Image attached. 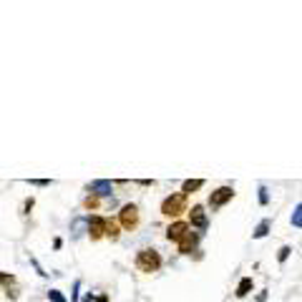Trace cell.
Here are the masks:
<instances>
[{
    "mask_svg": "<svg viewBox=\"0 0 302 302\" xmlns=\"http://www.w3.org/2000/svg\"><path fill=\"white\" fill-rule=\"evenodd\" d=\"M161 254L154 249V247H144V249H139L136 252V260H134V265H136V270L139 272H144V274H154V272H159L161 270Z\"/></svg>",
    "mask_w": 302,
    "mask_h": 302,
    "instance_id": "cell-1",
    "label": "cell"
},
{
    "mask_svg": "<svg viewBox=\"0 0 302 302\" xmlns=\"http://www.w3.org/2000/svg\"><path fill=\"white\" fill-rule=\"evenodd\" d=\"M184 211H189V197L186 194H169V197L161 202V214L166 219H177Z\"/></svg>",
    "mask_w": 302,
    "mask_h": 302,
    "instance_id": "cell-2",
    "label": "cell"
},
{
    "mask_svg": "<svg viewBox=\"0 0 302 302\" xmlns=\"http://www.w3.org/2000/svg\"><path fill=\"white\" fill-rule=\"evenodd\" d=\"M116 219H119V224H121L126 232H136L139 224H141V209H139V204H134V202L123 204Z\"/></svg>",
    "mask_w": 302,
    "mask_h": 302,
    "instance_id": "cell-3",
    "label": "cell"
},
{
    "mask_svg": "<svg viewBox=\"0 0 302 302\" xmlns=\"http://www.w3.org/2000/svg\"><path fill=\"white\" fill-rule=\"evenodd\" d=\"M189 224L197 229L199 234L202 232H207V227H209V217H207V209L202 207V204H194L191 209H189Z\"/></svg>",
    "mask_w": 302,
    "mask_h": 302,
    "instance_id": "cell-4",
    "label": "cell"
},
{
    "mask_svg": "<svg viewBox=\"0 0 302 302\" xmlns=\"http://www.w3.org/2000/svg\"><path fill=\"white\" fill-rule=\"evenodd\" d=\"M89 237H91V242L106 240V217H101V214H89Z\"/></svg>",
    "mask_w": 302,
    "mask_h": 302,
    "instance_id": "cell-5",
    "label": "cell"
},
{
    "mask_svg": "<svg viewBox=\"0 0 302 302\" xmlns=\"http://www.w3.org/2000/svg\"><path fill=\"white\" fill-rule=\"evenodd\" d=\"M234 199V189L232 186H219V189H214L211 194H209V207L211 209H222L227 202H232Z\"/></svg>",
    "mask_w": 302,
    "mask_h": 302,
    "instance_id": "cell-6",
    "label": "cell"
},
{
    "mask_svg": "<svg viewBox=\"0 0 302 302\" xmlns=\"http://www.w3.org/2000/svg\"><path fill=\"white\" fill-rule=\"evenodd\" d=\"M189 232H191V224H189V222H174V224H169V227H166V240L179 244Z\"/></svg>",
    "mask_w": 302,
    "mask_h": 302,
    "instance_id": "cell-7",
    "label": "cell"
},
{
    "mask_svg": "<svg viewBox=\"0 0 302 302\" xmlns=\"http://www.w3.org/2000/svg\"><path fill=\"white\" fill-rule=\"evenodd\" d=\"M86 191L93 194V197H111V191H114V184L109 179H96L91 184H86Z\"/></svg>",
    "mask_w": 302,
    "mask_h": 302,
    "instance_id": "cell-8",
    "label": "cell"
},
{
    "mask_svg": "<svg viewBox=\"0 0 302 302\" xmlns=\"http://www.w3.org/2000/svg\"><path fill=\"white\" fill-rule=\"evenodd\" d=\"M199 232H189L184 240L179 242V254H191L194 249H197V244H199Z\"/></svg>",
    "mask_w": 302,
    "mask_h": 302,
    "instance_id": "cell-9",
    "label": "cell"
},
{
    "mask_svg": "<svg viewBox=\"0 0 302 302\" xmlns=\"http://www.w3.org/2000/svg\"><path fill=\"white\" fill-rule=\"evenodd\" d=\"M121 224H119V219H111V217H106V240H111V242H116L119 237H121Z\"/></svg>",
    "mask_w": 302,
    "mask_h": 302,
    "instance_id": "cell-10",
    "label": "cell"
},
{
    "mask_svg": "<svg viewBox=\"0 0 302 302\" xmlns=\"http://www.w3.org/2000/svg\"><path fill=\"white\" fill-rule=\"evenodd\" d=\"M252 287H254V282H252V277H242L240 279V285H237V297H247L249 292H252Z\"/></svg>",
    "mask_w": 302,
    "mask_h": 302,
    "instance_id": "cell-11",
    "label": "cell"
},
{
    "mask_svg": "<svg viewBox=\"0 0 302 302\" xmlns=\"http://www.w3.org/2000/svg\"><path fill=\"white\" fill-rule=\"evenodd\" d=\"M202 186H204V179H186L181 184V194H186V197H189V194H194V191L202 189Z\"/></svg>",
    "mask_w": 302,
    "mask_h": 302,
    "instance_id": "cell-12",
    "label": "cell"
},
{
    "mask_svg": "<svg viewBox=\"0 0 302 302\" xmlns=\"http://www.w3.org/2000/svg\"><path fill=\"white\" fill-rule=\"evenodd\" d=\"M270 227H272V222H270V219H262L260 224H257V229L252 232V237H254V240H262V237L270 234Z\"/></svg>",
    "mask_w": 302,
    "mask_h": 302,
    "instance_id": "cell-13",
    "label": "cell"
},
{
    "mask_svg": "<svg viewBox=\"0 0 302 302\" xmlns=\"http://www.w3.org/2000/svg\"><path fill=\"white\" fill-rule=\"evenodd\" d=\"M101 207V197H93V194H89V197L83 199V209L86 211H96Z\"/></svg>",
    "mask_w": 302,
    "mask_h": 302,
    "instance_id": "cell-14",
    "label": "cell"
},
{
    "mask_svg": "<svg viewBox=\"0 0 302 302\" xmlns=\"http://www.w3.org/2000/svg\"><path fill=\"white\" fill-rule=\"evenodd\" d=\"M290 222H292V227H297V229H302V202L295 207V211H292V217H290Z\"/></svg>",
    "mask_w": 302,
    "mask_h": 302,
    "instance_id": "cell-15",
    "label": "cell"
},
{
    "mask_svg": "<svg viewBox=\"0 0 302 302\" xmlns=\"http://www.w3.org/2000/svg\"><path fill=\"white\" fill-rule=\"evenodd\" d=\"M290 252H292V247H290V244L279 247V252H277V262H279V265H285V262H287V257H290Z\"/></svg>",
    "mask_w": 302,
    "mask_h": 302,
    "instance_id": "cell-16",
    "label": "cell"
},
{
    "mask_svg": "<svg viewBox=\"0 0 302 302\" xmlns=\"http://www.w3.org/2000/svg\"><path fill=\"white\" fill-rule=\"evenodd\" d=\"M48 300H51V302H68L66 297H63L60 290H48Z\"/></svg>",
    "mask_w": 302,
    "mask_h": 302,
    "instance_id": "cell-17",
    "label": "cell"
},
{
    "mask_svg": "<svg viewBox=\"0 0 302 302\" xmlns=\"http://www.w3.org/2000/svg\"><path fill=\"white\" fill-rule=\"evenodd\" d=\"M30 184H33V186H40V189H43V186H51L48 179H30Z\"/></svg>",
    "mask_w": 302,
    "mask_h": 302,
    "instance_id": "cell-18",
    "label": "cell"
},
{
    "mask_svg": "<svg viewBox=\"0 0 302 302\" xmlns=\"http://www.w3.org/2000/svg\"><path fill=\"white\" fill-rule=\"evenodd\" d=\"M270 199H267V189L265 186H260V204H267Z\"/></svg>",
    "mask_w": 302,
    "mask_h": 302,
    "instance_id": "cell-19",
    "label": "cell"
},
{
    "mask_svg": "<svg viewBox=\"0 0 302 302\" xmlns=\"http://www.w3.org/2000/svg\"><path fill=\"white\" fill-rule=\"evenodd\" d=\"M139 186H154V181H151V179H141Z\"/></svg>",
    "mask_w": 302,
    "mask_h": 302,
    "instance_id": "cell-20",
    "label": "cell"
}]
</instances>
